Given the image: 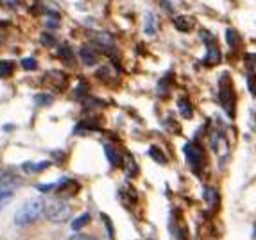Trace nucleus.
Listing matches in <instances>:
<instances>
[{"label":"nucleus","instance_id":"1","mask_svg":"<svg viewBox=\"0 0 256 240\" xmlns=\"http://www.w3.org/2000/svg\"><path fill=\"white\" fill-rule=\"evenodd\" d=\"M45 201L43 199H29L25 204L18 208V212L14 213V224L20 228L31 226L36 222L42 215H45Z\"/></svg>","mask_w":256,"mask_h":240},{"label":"nucleus","instance_id":"2","mask_svg":"<svg viewBox=\"0 0 256 240\" xmlns=\"http://www.w3.org/2000/svg\"><path fill=\"white\" fill-rule=\"evenodd\" d=\"M219 99L220 104H222L224 111L229 118L235 117V111H237V94H235V88H233L231 77L228 74L220 76L219 81Z\"/></svg>","mask_w":256,"mask_h":240},{"label":"nucleus","instance_id":"3","mask_svg":"<svg viewBox=\"0 0 256 240\" xmlns=\"http://www.w3.org/2000/svg\"><path fill=\"white\" fill-rule=\"evenodd\" d=\"M45 217L51 222H56V224H61V222H66L72 217V208L65 202H52L45 208Z\"/></svg>","mask_w":256,"mask_h":240},{"label":"nucleus","instance_id":"4","mask_svg":"<svg viewBox=\"0 0 256 240\" xmlns=\"http://www.w3.org/2000/svg\"><path fill=\"white\" fill-rule=\"evenodd\" d=\"M183 152H185L186 156V161L190 163V167L197 172H201L203 170V167H205L206 163V158H205V152H203V149H201L199 145H196V144H186L185 147H183Z\"/></svg>","mask_w":256,"mask_h":240},{"label":"nucleus","instance_id":"5","mask_svg":"<svg viewBox=\"0 0 256 240\" xmlns=\"http://www.w3.org/2000/svg\"><path fill=\"white\" fill-rule=\"evenodd\" d=\"M20 185V178L14 176L13 172H7V174L0 176V195H5V193H13L14 189Z\"/></svg>","mask_w":256,"mask_h":240},{"label":"nucleus","instance_id":"6","mask_svg":"<svg viewBox=\"0 0 256 240\" xmlns=\"http://www.w3.org/2000/svg\"><path fill=\"white\" fill-rule=\"evenodd\" d=\"M206 47H208V50H206V56L203 57V63H205L206 66H215V65H219V63L222 61V54H220L219 47L215 45V42L206 43Z\"/></svg>","mask_w":256,"mask_h":240},{"label":"nucleus","instance_id":"7","mask_svg":"<svg viewBox=\"0 0 256 240\" xmlns=\"http://www.w3.org/2000/svg\"><path fill=\"white\" fill-rule=\"evenodd\" d=\"M174 25L181 33H190L192 29L196 27V20L192 18V16H186V14H179V16L174 18Z\"/></svg>","mask_w":256,"mask_h":240},{"label":"nucleus","instance_id":"8","mask_svg":"<svg viewBox=\"0 0 256 240\" xmlns=\"http://www.w3.org/2000/svg\"><path fill=\"white\" fill-rule=\"evenodd\" d=\"M224 36H226V43H228V47L231 48V50L240 48V45H242V38H240V34H238L237 29H231V27L226 29Z\"/></svg>","mask_w":256,"mask_h":240},{"label":"nucleus","instance_id":"9","mask_svg":"<svg viewBox=\"0 0 256 240\" xmlns=\"http://www.w3.org/2000/svg\"><path fill=\"white\" fill-rule=\"evenodd\" d=\"M177 109H179L181 117H185V118L194 117V108H192L190 100L186 99V97H179V99H177Z\"/></svg>","mask_w":256,"mask_h":240},{"label":"nucleus","instance_id":"10","mask_svg":"<svg viewBox=\"0 0 256 240\" xmlns=\"http://www.w3.org/2000/svg\"><path fill=\"white\" fill-rule=\"evenodd\" d=\"M23 170H27L29 174H38V172H42L49 167V161H40V163H33V161H27V163L22 165Z\"/></svg>","mask_w":256,"mask_h":240},{"label":"nucleus","instance_id":"11","mask_svg":"<svg viewBox=\"0 0 256 240\" xmlns=\"http://www.w3.org/2000/svg\"><path fill=\"white\" fill-rule=\"evenodd\" d=\"M104 151H106V156H107V161L113 165V167H120L122 165V156L113 149V147L106 145L104 147Z\"/></svg>","mask_w":256,"mask_h":240},{"label":"nucleus","instance_id":"12","mask_svg":"<svg viewBox=\"0 0 256 240\" xmlns=\"http://www.w3.org/2000/svg\"><path fill=\"white\" fill-rule=\"evenodd\" d=\"M81 57H83V61L86 63V65H95V63H97V54L90 47L81 48Z\"/></svg>","mask_w":256,"mask_h":240},{"label":"nucleus","instance_id":"13","mask_svg":"<svg viewBox=\"0 0 256 240\" xmlns=\"http://www.w3.org/2000/svg\"><path fill=\"white\" fill-rule=\"evenodd\" d=\"M205 197H206V201H208L209 206H217V204H219V201H220L219 192H217L213 187H208V189L205 190Z\"/></svg>","mask_w":256,"mask_h":240},{"label":"nucleus","instance_id":"14","mask_svg":"<svg viewBox=\"0 0 256 240\" xmlns=\"http://www.w3.org/2000/svg\"><path fill=\"white\" fill-rule=\"evenodd\" d=\"M90 222V213H83V215H79L77 219H74L72 221V230L74 231H81L86 224Z\"/></svg>","mask_w":256,"mask_h":240},{"label":"nucleus","instance_id":"15","mask_svg":"<svg viewBox=\"0 0 256 240\" xmlns=\"http://www.w3.org/2000/svg\"><path fill=\"white\" fill-rule=\"evenodd\" d=\"M149 154L153 156V160L158 161L159 165H165V163H167V156H165V152H161V149H159V147L153 145L149 149Z\"/></svg>","mask_w":256,"mask_h":240},{"label":"nucleus","instance_id":"16","mask_svg":"<svg viewBox=\"0 0 256 240\" xmlns=\"http://www.w3.org/2000/svg\"><path fill=\"white\" fill-rule=\"evenodd\" d=\"M156 25H158L156 18H154L153 14H147V16H145V33L149 34V36H153V34L156 33Z\"/></svg>","mask_w":256,"mask_h":240},{"label":"nucleus","instance_id":"17","mask_svg":"<svg viewBox=\"0 0 256 240\" xmlns=\"http://www.w3.org/2000/svg\"><path fill=\"white\" fill-rule=\"evenodd\" d=\"M13 72V63L11 61H0V77H7Z\"/></svg>","mask_w":256,"mask_h":240},{"label":"nucleus","instance_id":"18","mask_svg":"<svg viewBox=\"0 0 256 240\" xmlns=\"http://www.w3.org/2000/svg\"><path fill=\"white\" fill-rule=\"evenodd\" d=\"M22 65L25 70H34V68H36V61H34L33 57H23Z\"/></svg>","mask_w":256,"mask_h":240},{"label":"nucleus","instance_id":"19","mask_svg":"<svg viewBox=\"0 0 256 240\" xmlns=\"http://www.w3.org/2000/svg\"><path fill=\"white\" fill-rule=\"evenodd\" d=\"M56 189V183H45V185H36V190L38 192H51V190Z\"/></svg>","mask_w":256,"mask_h":240},{"label":"nucleus","instance_id":"20","mask_svg":"<svg viewBox=\"0 0 256 240\" xmlns=\"http://www.w3.org/2000/svg\"><path fill=\"white\" fill-rule=\"evenodd\" d=\"M68 240H97V239H95V237H92V235H86V233H79V231H77V233L70 237Z\"/></svg>","mask_w":256,"mask_h":240},{"label":"nucleus","instance_id":"21","mask_svg":"<svg viewBox=\"0 0 256 240\" xmlns=\"http://www.w3.org/2000/svg\"><path fill=\"white\" fill-rule=\"evenodd\" d=\"M11 195H13V193H5V195H0V212H2V210L7 206V202L11 201Z\"/></svg>","mask_w":256,"mask_h":240},{"label":"nucleus","instance_id":"22","mask_svg":"<svg viewBox=\"0 0 256 240\" xmlns=\"http://www.w3.org/2000/svg\"><path fill=\"white\" fill-rule=\"evenodd\" d=\"M51 100H52L51 95H38V97H36L38 104H40V102H42V104H51Z\"/></svg>","mask_w":256,"mask_h":240}]
</instances>
